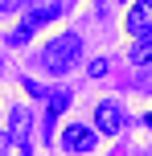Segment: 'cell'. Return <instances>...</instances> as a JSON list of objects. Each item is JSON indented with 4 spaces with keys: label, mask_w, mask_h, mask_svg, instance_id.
Segmentation results:
<instances>
[{
    "label": "cell",
    "mask_w": 152,
    "mask_h": 156,
    "mask_svg": "<svg viewBox=\"0 0 152 156\" xmlns=\"http://www.w3.org/2000/svg\"><path fill=\"white\" fill-rule=\"evenodd\" d=\"M45 99H49V111H45V123H58V115H62V111L70 107V94H66V90H49Z\"/></svg>",
    "instance_id": "obj_6"
},
{
    "label": "cell",
    "mask_w": 152,
    "mask_h": 156,
    "mask_svg": "<svg viewBox=\"0 0 152 156\" xmlns=\"http://www.w3.org/2000/svg\"><path fill=\"white\" fill-rule=\"evenodd\" d=\"M78 58H82V37L78 33H58V37L41 49V66H45L49 74H70L74 66H78Z\"/></svg>",
    "instance_id": "obj_1"
},
{
    "label": "cell",
    "mask_w": 152,
    "mask_h": 156,
    "mask_svg": "<svg viewBox=\"0 0 152 156\" xmlns=\"http://www.w3.org/2000/svg\"><path fill=\"white\" fill-rule=\"evenodd\" d=\"M128 4H132V0H128Z\"/></svg>",
    "instance_id": "obj_12"
},
{
    "label": "cell",
    "mask_w": 152,
    "mask_h": 156,
    "mask_svg": "<svg viewBox=\"0 0 152 156\" xmlns=\"http://www.w3.org/2000/svg\"><path fill=\"white\" fill-rule=\"evenodd\" d=\"M144 123H148V127H152V115H148V119H144Z\"/></svg>",
    "instance_id": "obj_11"
},
{
    "label": "cell",
    "mask_w": 152,
    "mask_h": 156,
    "mask_svg": "<svg viewBox=\"0 0 152 156\" xmlns=\"http://www.w3.org/2000/svg\"><path fill=\"white\" fill-rule=\"evenodd\" d=\"M8 140H12V136H8L4 127H0V156H8Z\"/></svg>",
    "instance_id": "obj_10"
},
{
    "label": "cell",
    "mask_w": 152,
    "mask_h": 156,
    "mask_svg": "<svg viewBox=\"0 0 152 156\" xmlns=\"http://www.w3.org/2000/svg\"><path fill=\"white\" fill-rule=\"evenodd\" d=\"M58 16H62V0H37V4H33L29 12L21 16V25H16L12 33H8V41H12V45H25V41H29L33 33L41 29V25L58 21Z\"/></svg>",
    "instance_id": "obj_2"
},
{
    "label": "cell",
    "mask_w": 152,
    "mask_h": 156,
    "mask_svg": "<svg viewBox=\"0 0 152 156\" xmlns=\"http://www.w3.org/2000/svg\"><path fill=\"white\" fill-rule=\"evenodd\" d=\"M123 33H128L132 41L152 37V0H132L128 16H123Z\"/></svg>",
    "instance_id": "obj_4"
},
{
    "label": "cell",
    "mask_w": 152,
    "mask_h": 156,
    "mask_svg": "<svg viewBox=\"0 0 152 156\" xmlns=\"http://www.w3.org/2000/svg\"><path fill=\"white\" fill-rule=\"evenodd\" d=\"M107 74V62H103V58H99V62H90V78H103Z\"/></svg>",
    "instance_id": "obj_9"
},
{
    "label": "cell",
    "mask_w": 152,
    "mask_h": 156,
    "mask_svg": "<svg viewBox=\"0 0 152 156\" xmlns=\"http://www.w3.org/2000/svg\"><path fill=\"white\" fill-rule=\"evenodd\" d=\"M132 66H152V37L132 41Z\"/></svg>",
    "instance_id": "obj_7"
},
{
    "label": "cell",
    "mask_w": 152,
    "mask_h": 156,
    "mask_svg": "<svg viewBox=\"0 0 152 156\" xmlns=\"http://www.w3.org/2000/svg\"><path fill=\"white\" fill-rule=\"evenodd\" d=\"M95 123H99V136H115L123 127V107L115 99H103L95 103Z\"/></svg>",
    "instance_id": "obj_5"
},
{
    "label": "cell",
    "mask_w": 152,
    "mask_h": 156,
    "mask_svg": "<svg viewBox=\"0 0 152 156\" xmlns=\"http://www.w3.org/2000/svg\"><path fill=\"white\" fill-rule=\"evenodd\" d=\"M29 0H0V12H21Z\"/></svg>",
    "instance_id": "obj_8"
},
{
    "label": "cell",
    "mask_w": 152,
    "mask_h": 156,
    "mask_svg": "<svg viewBox=\"0 0 152 156\" xmlns=\"http://www.w3.org/2000/svg\"><path fill=\"white\" fill-rule=\"evenodd\" d=\"M58 144H62L66 156L95 152V148H99V127H90V123H66V132L58 136Z\"/></svg>",
    "instance_id": "obj_3"
}]
</instances>
